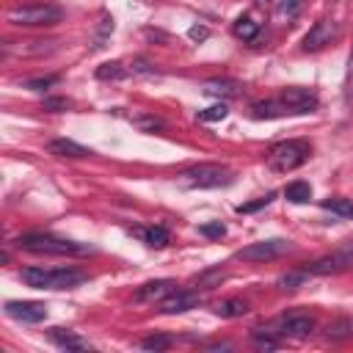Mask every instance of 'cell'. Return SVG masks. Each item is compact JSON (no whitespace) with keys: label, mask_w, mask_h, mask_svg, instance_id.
I'll return each instance as SVG.
<instances>
[{"label":"cell","mask_w":353,"mask_h":353,"mask_svg":"<svg viewBox=\"0 0 353 353\" xmlns=\"http://www.w3.org/2000/svg\"><path fill=\"white\" fill-rule=\"evenodd\" d=\"M130 122H133L141 133H158V130H163V127H166V125H163V119H158V116H152V113L130 116Z\"/></svg>","instance_id":"cb8c5ba5"},{"label":"cell","mask_w":353,"mask_h":353,"mask_svg":"<svg viewBox=\"0 0 353 353\" xmlns=\"http://www.w3.org/2000/svg\"><path fill=\"white\" fill-rule=\"evenodd\" d=\"M345 99H348V105H353V50H350L348 72H345Z\"/></svg>","instance_id":"836d02e7"},{"label":"cell","mask_w":353,"mask_h":353,"mask_svg":"<svg viewBox=\"0 0 353 353\" xmlns=\"http://www.w3.org/2000/svg\"><path fill=\"white\" fill-rule=\"evenodd\" d=\"M232 171L226 166H218V163H199L188 171H182L177 177V182L182 188H191V191H210V188H223V185H232Z\"/></svg>","instance_id":"3957f363"},{"label":"cell","mask_w":353,"mask_h":353,"mask_svg":"<svg viewBox=\"0 0 353 353\" xmlns=\"http://www.w3.org/2000/svg\"><path fill=\"white\" fill-rule=\"evenodd\" d=\"M212 312H215L218 317H223V320H232V317H243V315L249 312V304H246L243 298H226V301L215 304Z\"/></svg>","instance_id":"d6986e66"},{"label":"cell","mask_w":353,"mask_h":353,"mask_svg":"<svg viewBox=\"0 0 353 353\" xmlns=\"http://www.w3.org/2000/svg\"><path fill=\"white\" fill-rule=\"evenodd\" d=\"M61 77L58 75H47V77H34V80H25V88L28 91H45V88H53Z\"/></svg>","instance_id":"4dcf8cb0"},{"label":"cell","mask_w":353,"mask_h":353,"mask_svg":"<svg viewBox=\"0 0 353 353\" xmlns=\"http://www.w3.org/2000/svg\"><path fill=\"white\" fill-rule=\"evenodd\" d=\"M6 315L20 323H42L47 320V304L42 301H6Z\"/></svg>","instance_id":"9c48e42d"},{"label":"cell","mask_w":353,"mask_h":353,"mask_svg":"<svg viewBox=\"0 0 353 353\" xmlns=\"http://www.w3.org/2000/svg\"><path fill=\"white\" fill-rule=\"evenodd\" d=\"M199 232L204 234V238L215 241V238H223V234H226V226H223L221 221H210V223H202V226H199Z\"/></svg>","instance_id":"d6a6232c"},{"label":"cell","mask_w":353,"mask_h":353,"mask_svg":"<svg viewBox=\"0 0 353 353\" xmlns=\"http://www.w3.org/2000/svg\"><path fill=\"white\" fill-rule=\"evenodd\" d=\"M130 77V66H125L122 61H105L102 66H97V80H125Z\"/></svg>","instance_id":"ffe728a7"},{"label":"cell","mask_w":353,"mask_h":353,"mask_svg":"<svg viewBox=\"0 0 353 353\" xmlns=\"http://www.w3.org/2000/svg\"><path fill=\"white\" fill-rule=\"evenodd\" d=\"M188 36H191L193 42H204V39L210 36V28H204V25H193V28L188 31Z\"/></svg>","instance_id":"8d00e7d4"},{"label":"cell","mask_w":353,"mask_h":353,"mask_svg":"<svg viewBox=\"0 0 353 353\" xmlns=\"http://www.w3.org/2000/svg\"><path fill=\"white\" fill-rule=\"evenodd\" d=\"M287 252H290V243L284 238H271V241H260V243H252V246L241 249L234 257L243 260V263H268V260L284 257Z\"/></svg>","instance_id":"52a82bcc"},{"label":"cell","mask_w":353,"mask_h":353,"mask_svg":"<svg viewBox=\"0 0 353 353\" xmlns=\"http://www.w3.org/2000/svg\"><path fill=\"white\" fill-rule=\"evenodd\" d=\"M276 199V193L271 191V193H265V196H260V199H254V202H249V204H241L238 207V212L241 215H249V212H257V210H263V207H268L271 202Z\"/></svg>","instance_id":"f546056e"},{"label":"cell","mask_w":353,"mask_h":353,"mask_svg":"<svg viewBox=\"0 0 353 353\" xmlns=\"http://www.w3.org/2000/svg\"><path fill=\"white\" fill-rule=\"evenodd\" d=\"M72 102L64 99V97H53V99H45V110H69Z\"/></svg>","instance_id":"d590c367"},{"label":"cell","mask_w":353,"mask_h":353,"mask_svg":"<svg viewBox=\"0 0 353 353\" xmlns=\"http://www.w3.org/2000/svg\"><path fill=\"white\" fill-rule=\"evenodd\" d=\"M309 155H312V147H309V141H304V138L282 141V144L271 147V152H268V169L287 174V171H295V169H301V166L309 160Z\"/></svg>","instance_id":"277c9868"},{"label":"cell","mask_w":353,"mask_h":353,"mask_svg":"<svg viewBox=\"0 0 353 353\" xmlns=\"http://www.w3.org/2000/svg\"><path fill=\"white\" fill-rule=\"evenodd\" d=\"M337 39V23L334 20H317L309 34L304 36V50H320Z\"/></svg>","instance_id":"8fae6325"},{"label":"cell","mask_w":353,"mask_h":353,"mask_svg":"<svg viewBox=\"0 0 353 353\" xmlns=\"http://www.w3.org/2000/svg\"><path fill=\"white\" fill-rule=\"evenodd\" d=\"M226 116H229V108H226L223 102H215V105L199 110V113H196V119H199V122H223Z\"/></svg>","instance_id":"d4e9b609"},{"label":"cell","mask_w":353,"mask_h":353,"mask_svg":"<svg viewBox=\"0 0 353 353\" xmlns=\"http://www.w3.org/2000/svg\"><path fill=\"white\" fill-rule=\"evenodd\" d=\"M284 116H293V110L282 102V99H265V102H254L252 105V119H284Z\"/></svg>","instance_id":"5bb4252c"},{"label":"cell","mask_w":353,"mask_h":353,"mask_svg":"<svg viewBox=\"0 0 353 353\" xmlns=\"http://www.w3.org/2000/svg\"><path fill=\"white\" fill-rule=\"evenodd\" d=\"M265 331V328H263ZM315 331V320L309 315H287V317H279L273 323V331H265V334H276V337H293V339H304Z\"/></svg>","instance_id":"ba28073f"},{"label":"cell","mask_w":353,"mask_h":353,"mask_svg":"<svg viewBox=\"0 0 353 353\" xmlns=\"http://www.w3.org/2000/svg\"><path fill=\"white\" fill-rule=\"evenodd\" d=\"M138 238L149 246V249H166L171 243V234L166 226H147V229H136Z\"/></svg>","instance_id":"ac0fdd59"},{"label":"cell","mask_w":353,"mask_h":353,"mask_svg":"<svg viewBox=\"0 0 353 353\" xmlns=\"http://www.w3.org/2000/svg\"><path fill=\"white\" fill-rule=\"evenodd\" d=\"M171 337H166V334H152V337H147V339H141V348L144 350H166V348H171Z\"/></svg>","instance_id":"83f0119b"},{"label":"cell","mask_w":353,"mask_h":353,"mask_svg":"<svg viewBox=\"0 0 353 353\" xmlns=\"http://www.w3.org/2000/svg\"><path fill=\"white\" fill-rule=\"evenodd\" d=\"M298 12H301V0H279V9H276L279 20H295Z\"/></svg>","instance_id":"f1b7e54d"},{"label":"cell","mask_w":353,"mask_h":353,"mask_svg":"<svg viewBox=\"0 0 353 353\" xmlns=\"http://www.w3.org/2000/svg\"><path fill=\"white\" fill-rule=\"evenodd\" d=\"M50 45H56V42H25V47H20V50H3V56H12V53H17V56H45V53L53 50Z\"/></svg>","instance_id":"484cf974"},{"label":"cell","mask_w":353,"mask_h":353,"mask_svg":"<svg viewBox=\"0 0 353 353\" xmlns=\"http://www.w3.org/2000/svg\"><path fill=\"white\" fill-rule=\"evenodd\" d=\"M304 279H306V271H304V273H287V276L279 279V287H282V290H295Z\"/></svg>","instance_id":"e575fe53"},{"label":"cell","mask_w":353,"mask_h":353,"mask_svg":"<svg viewBox=\"0 0 353 353\" xmlns=\"http://www.w3.org/2000/svg\"><path fill=\"white\" fill-rule=\"evenodd\" d=\"M207 350H232L229 342H218V345H207Z\"/></svg>","instance_id":"74e56055"},{"label":"cell","mask_w":353,"mask_h":353,"mask_svg":"<svg viewBox=\"0 0 353 353\" xmlns=\"http://www.w3.org/2000/svg\"><path fill=\"white\" fill-rule=\"evenodd\" d=\"M350 334H353V320H337L328 326V337H334V339H342Z\"/></svg>","instance_id":"1f68e13d"},{"label":"cell","mask_w":353,"mask_h":353,"mask_svg":"<svg viewBox=\"0 0 353 353\" xmlns=\"http://www.w3.org/2000/svg\"><path fill=\"white\" fill-rule=\"evenodd\" d=\"M323 210L339 215V218H348L353 221V199H342V196H334V199H326L323 202Z\"/></svg>","instance_id":"603a6c76"},{"label":"cell","mask_w":353,"mask_h":353,"mask_svg":"<svg viewBox=\"0 0 353 353\" xmlns=\"http://www.w3.org/2000/svg\"><path fill=\"white\" fill-rule=\"evenodd\" d=\"M204 94L210 97H223V99H232V97H241L243 94V83L238 80H207L204 83Z\"/></svg>","instance_id":"e0dca14e"},{"label":"cell","mask_w":353,"mask_h":353,"mask_svg":"<svg viewBox=\"0 0 353 353\" xmlns=\"http://www.w3.org/2000/svg\"><path fill=\"white\" fill-rule=\"evenodd\" d=\"M348 268H353V238L342 241L331 254H326V257L309 263V265H306V273L328 276V273H342V271H348Z\"/></svg>","instance_id":"8992f818"},{"label":"cell","mask_w":353,"mask_h":353,"mask_svg":"<svg viewBox=\"0 0 353 353\" xmlns=\"http://www.w3.org/2000/svg\"><path fill=\"white\" fill-rule=\"evenodd\" d=\"M130 75H133V77H155V75H158V69H155L147 58H133V64H130Z\"/></svg>","instance_id":"4316f807"},{"label":"cell","mask_w":353,"mask_h":353,"mask_svg":"<svg viewBox=\"0 0 353 353\" xmlns=\"http://www.w3.org/2000/svg\"><path fill=\"white\" fill-rule=\"evenodd\" d=\"M199 301H202V298H199L196 293H191V290H174L169 298L160 301V312H163V315H182V312H188V309H196Z\"/></svg>","instance_id":"7c38bea8"},{"label":"cell","mask_w":353,"mask_h":353,"mask_svg":"<svg viewBox=\"0 0 353 353\" xmlns=\"http://www.w3.org/2000/svg\"><path fill=\"white\" fill-rule=\"evenodd\" d=\"M174 290H177V282H174V279H155V282H147L144 287H138L136 298L144 301V304H155V301L160 304V301L169 298Z\"/></svg>","instance_id":"4fadbf2b"},{"label":"cell","mask_w":353,"mask_h":353,"mask_svg":"<svg viewBox=\"0 0 353 353\" xmlns=\"http://www.w3.org/2000/svg\"><path fill=\"white\" fill-rule=\"evenodd\" d=\"M47 337H50V339H53L58 348H64V350H91V345H88L83 337H77L75 331L61 328V326L50 328V331H47Z\"/></svg>","instance_id":"2e32d148"},{"label":"cell","mask_w":353,"mask_h":353,"mask_svg":"<svg viewBox=\"0 0 353 353\" xmlns=\"http://www.w3.org/2000/svg\"><path fill=\"white\" fill-rule=\"evenodd\" d=\"M23 282L34 290H72L86 282V273L77 268H23Z\"/></svg>","instance_id":"7a4b0ae2"},{"label":"cell","mask_w":353,"mask_h":353,"mask_svg":"<svg viewBox=\"0 0 353 353\" xmlns=\"http://www.w3.org/2000/svg\"><path fill=\"white\" fill-rule=\"evenodd\" d=\"M20 249L34 252V254H47V257H86L94 254V246L88 243H77V241H66V238H56V234H23L17 241Z\"/></svg>","instance_id":"6da1fadb"},{"label":"cell","mask_w":353,"mask_h":353,"mask_svg":"<svg viewBox=\"0 0 353 353\" xmlns=\"http://www.w3.org/2000/svg\"><path fill=\"white\" fill-rule=\"evenodd\" d=\"M6 20L20 28H47V25H58L64 20V9L53 6V3H31V6L12 9L6 14Z\"/></svg>","instance_id":"5b68a950"},{"label":"cell","mask_w":353,"mask_h":353,"mask_svg":"<svg viewBox=\"0 0 353 353\" xmlns=\"http://www.w3.org/2000/svg\"><path fill=\"white\" fill-rule=\"evenodd\" d=\"M232 31H234V36L243 39V42H254L257 34H260V25L252 17H238V20H234V25H232Z\"/></svg>","instance_id":"7402d4cb"},{"label":"cell","mask_w":353,"mask_h":353,"mask_svg":"<svg viewBox=\"0 0 353 353\" xmlns=\"http://www.w3.org/2000/svg\"><path fill=\"white\" fill-rule=\"evenodd\" d=\"M284 196H287V202H293V204H306V202L312 199V185L304 182V180H295V182H290V185L284 188Z\"/></svg>","instance_id":"44dd1931"},{"label":"cell","mask_w":353,"mask_h":353,"mask_svg":"<svg viewBox=\"0 0 353 353\" xmlns=\"http://www.w3.org/2000/svg\"><path fill=\"white\" fill-rule=\"evenodd\" d=\"M47 152L56 155V158H72V160L91 155V149H86L83 144H77V141H72V138H56V141H50V144H47Z\"/></svg>","instance_id":"9a60e30c"},{"label":"cell","mask_w":353,"mask_h":353,"mask_svg":"<svg viewBox=\"0 0 353 353\" xmlns=\"http://www.w3.org/2000/svg\"><path fill=\"white\" fill-rule=\"evenodd\" d=\"M279 99H282L293 113H315V110L320 108V99H317L309 88H298V86L284 88Z\"/></svg>","instance_id":"30bf717a"}]
</instances>
